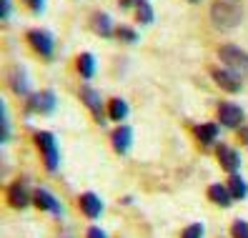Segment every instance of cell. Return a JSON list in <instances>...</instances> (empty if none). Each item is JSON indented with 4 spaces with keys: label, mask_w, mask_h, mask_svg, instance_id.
I'll list each match as a JSON object with an SVG mask.
<instances>
[{
    "label": "cell",
    "mask_w": 248,
    "mask_h": 238,
    "mask_svg": "<svg viewBox=\"0 0 248 238\" xmlns=\"http://www.w3.org/2000/svg\"><path fill=\"white\" fill-rule=\"evenodd\" d=\"M10 16V0H3V18Z\"/></svg>",
    "instance_id": "cell-28"
},
{
    "label": "cell",
    "mask_w": 248,
    "mask_h": 238,
    "mask_svg": "<svg viewBox=\"0 0 248 238\" xmlns=\"http://www.w3.org/2000/svg\"><path fill=\"white\" fill-rule=\"evenodd\" d=\"M231 233H233V238H248V223L236 221V223L231 226Z\"/></svg>",
    "instance_id": "cell-22"
},
{
    "label": "cell",
    "mask_w": 248,
    "mask_h": 238,
    "mask_svg": "<svg viewBox=\"0 0 248 238\" xmlns=\"http://www.w3.org/2000/svg\"><path fill=\"white\" fill-rule=\"evenodd\" d=\"M8 201H10L13 208H25L28 203H31V198H28V193H25V188L20 183H13L8 188Z\"/></svg>",
    "instance_id": "cell-12"
},
{
    "label": "cell",
    "mask_w": 248,
    "mask_h": 238,
    "mask_svg": "<svg viewBox=\"0 0 248 238\" xmlns=\"http://www.w3.org/2000/svg\"><path fill=\"white\" fill-rule=\"evenodd\" d=\"M228 190H231V196L233 198H246V193H248V186L246 181L238 175V173H231V181H228Z\"/></svg>",
    "instance_id": "cell-15"
},
{
    "label": "cell",
    "mask_w": 248,
    "mask_h": 238,
    "mask_svg": "<svg viewBox=\"0 0 248 238\" xmlns=\"http://www.w3.org/2000/svg\"><path fill=\"white\" fill-rule=\"evenodd\" d=\"M93 31L100 33V35H110V33H113L110 18L106 16V13H95V16H93Z\"/></svg>",
    "instance_id": "cell-17"
},
{
    "label": "cell",
    "mask_w": 248,
    "mask_h": 238,
    "mask_svg": "<svg viewBox=\"0 0 248 238\" xmlns=\"http://www.w3.org/2000/svg\"><path fill=\"white\" fill-rule=\"evenodd\" d=\"M218 118H221L223 126L236 128V126L243 123V111L238 106H233V103H221V108H218Z\"/></svg>",
    "instance_id": "cell-6"
},
{
    "label": "cell",
    "mask_w": 248,
    "mask_h": 238,
    "mask_svg": "<svg viewBox=\"0 0 248 238\" xmlns=\"http://www.w3.org/2000/svg\"><path fill=\"white\" fill-rule=\"evenodd\" d=\"M218 58L226 63L228 70H233L236 76H248V53H243L241 48L236 46H223L221 50H218Z\"/></svg>",
    "instance_id": "cell-2"
},
{
    "label": "cell",
    "mask_w": 248,
    "mask_h": 238,
    "mask_svg": "<svg viewBox=\"0 0 248 238\" xmlns=\"http://www.w3.org/2000/svg\"><path fill=\"white\" fill-rule=\"evenodd\" d=\"M243 18V13L236 3H231V0H216V3L211 5V20L216 28H223V31H228V28H236Z\"/></svg>",
    "instance_id": "cell-1"
},
{
    "label": "cell",
    "mask_w": 248,
    "mask_h": 238,
    "mask_svg": "<svg viewBox=\"0 0 248 238\" xmlns=\"http://www.w3.org/2000/svg\"><path fill=\"white\" fill-rule=\"evenodd\" d=\"M108 113H110L113 121H123V118L128 115V106H125V100H121V98H113V100H110V108H108Z\"/></svg>",
    "instance_id": "cell-20"
},
{
    "label": "cell",
    "mask_w": 248,
    "mask_h": 238,
    "mask_svg": "<svg viewBox=\"0 0 248 238\" xmlns=\"http://www.w3.org/2000/svg\"><path fill=\"white\" fill-rule=\"evenodd\" d=\"M183 238H203V226H201V223L188 226V228L183 231Z\"/></svg>",
    "instance_id": "cell-23"
},
{
    "label": "cell",
    "mask_w": 248,
    "mask_h": 238,
    "mask_svg": "<svg viewBox=\"0 0 248 238\" xmlns=\"http://www.w3.org/2000/svg\"><path fill=\"white\" fill-rule=\"evenodd\" d=\"M33 203L38 206V208H43V211H53V213H61L63 208H61V203H58L48 190H35V196H33Z\"/></svg>",
    "instance_id": "cell-11"
},
{
    "label": "cell",
    "mask_w": 248,
    "mask_h": 238,
    "mask_svg": "<svg viewBox=\"0 0 248 238\" xmlns=\"http://www.w3.org/2000/svg\"><path fill=\"white\" fill-rule=\"evenodd\" d=\"M25 3L31 5V8L35 10V13H40V10H43V0H25Z\"/></svg>",
    "instance_id": "cell-26"
},
{
    "label": "cell",
    "mask_w": 248,
    "mask_h": 238,
    "mask_svg": "<svg viewBox=\"0 0 248 238\" xmlns=\"http://www.w3.org/2000/svg\"><path fill=\"white\" fill-rule=\"evenodd\" d=\"M115 33H118V38H121V40H125V43H133V40H136V33L130 31V28H118Z\"/></svg>",
    "instance_id": "cell-24"
},
{
    "label": "cell",
    "mask_w": 248,
    "mask_h": 238,
    "mask_svg": "<svg viewBox=\"0 0 248 238\" xmlns=\"http://www.w3.org/2000/svg\"><path fill=\"white\" fill-rule=\"evenodd\" d=\"M118 3H121V8H130V5H138L140 0H118Z\"/></svg>",
    "instance_id": "cell-27"
},
{
    "label": "cell",
    "mask_w": 248,
    "mask_h": 238,
    "mask_svg": "<svg viewBox=\"0 0 248 238\" xmlns=\"http://www.w3.org/2000/svg\"><path fill=\"white\" fill-rule=\"evenodd\" d=\"M211 76H213V80L218 85L223 88V91H228V93H238L241 91V76H236L233 70H228V68H213Z\"/></svg>",
    "instance_id": "cell-4"
},
{
    "label": "cell",
    "mask_w": 248,
    "mask_h": 238,
    "mask_svg": "<svg viewBox=\"0 0 248 238\" xmlns=\"http://www.w3.org/2000/svg\"><path fill=\"white\" fill-rule=\"evenodd\" d=\"M138 20L140 23H153V8L148 5V0H140L138 3Z\"/></svg>",
    "instance_id": "cell-21"
},
{
    "label": "cell",
    "mask_w": 248,
    "mask_h": 238,
    "mask_svg": "<svg viewBox=\"0 0 248 238\" xmlns=\"http://www.w3.org/2000/svg\"><path fill=\"white\" fill-rule=\"evenodd\" d=\"M78 68H80V76L83 78H93V70H95V61L91 53H83L78 58Z\"/></svg>",
    "instance_id": "cell-18"
},
{
    "label": "cell",
    "mask_w": 248,
    "mask_h": 238,
    "mask_svg": "<svg viewBox=\"0 0 248 238\" xmlns=\"http://www.w3.org/2000/svg\"><path fill=\"white\" fill-rule=\"evenodd\" d=\"M196 136L201 138V143H213L218 138V128L213 123H206V126H198L196 128Z\"/></svg>",
    "instance_id": "cell-19"
},
{
    "label": "cell",
    "mask_w": 248,
    "mask_h": 238,
    "mask_svg": "<svg viewBox=\"0 0 248 238\" xmlns=\"http://www.w3.org/2000/svg\"><path fill=\"white\" fill-rule=\"evenodd\" d=\"M80 100L91 108V113L95 115L98 123L106 121V118H103V103H100V93H98V91H93V88H88V85L80 88Z\"/></svg>",
    "instance_id": "cell-5"
},
{
    "label": "cell",
    "mask_w": 248,
    "mask_h": 238,
    "mask_svg": "<svg viewBox=\"0 0 248 238\" xmlns=\"http://www.w3.org/2000/svg\"><path fill=\"white\" fill-rule=\"evenodd\" d=\"M80 208H83V213L88 218H98L100 211H103V203H100V198L95 196V193H83L80 196Z\"/></svg>",
    "instance_id": "cell-10"
},
{
    "label": "cell",
    "mask_w": 248,
    "mask_h": 238,
    "mask_svg": "<svg viewBox=\"0 0 248 238\" xmlns=\"http://www.w3.org/2000/svg\"><path fill=\"white\" fill-rule=\"evenodd\" d=\"M88 238H108V236H106L103 231H100V228H95V226H93V228H88Z\"/></svg>",
    "instance_id": "cell-25"
},
{
    "label": "cell",
    "mask_w": 248,
    "mask_h": 238,
    "mask_svg": "<svg viewBox=\"0 0 248 238\" xmlns=\"http://www.w3.org/2000/svg\"><path fill=\"white\" fill-rule=\"evenodd\" d=\"M218 160H221V168H226L228 173H236L241 166V156L233 151L231 145H221L218 148Z\"/></svg>",
    "instance_id": "cell-8"
},
{
    "label": "cell",
    "mask_w": 248,
    "mask_h": 238,
    "mask_svg": "<svg viewBox=\"0 0 248 238\" xmlns=\"http://www.w3.org/2000/svg\"><path fill=\"white\" fill-rule=\"evenodd\" d=\"M191 3H201V0H191Z\"/></svg>",
    "instance_id": "cell-29"
},
{
    "label": "cell",
    "mask_w": 248,
    "mask_h": 238,
    "mask_svg": "<svg viewBox=\"0 0 248 238\" xmlns=\"http://www.w3.org/2000/svg\"><path fill=\"white\" fill-rule=\"evenodd\" d=\"M55 108V95L53 91H43L38 95L31 98V111H38V113H50Z\"/></svg>",
    "instance_id": "cell-9"
},
{
    "label": "cell",
    "mask_w": 248,
    "mask_h": 238,
    "mask_svg": "<svg viewBox=\"0 0 248 238\" xmlns=\"http://www.w3.org/2000/svg\"><path fill=\"white\" fill-rule=\"evenodd\" d=\"M208 198L213 201V203H218V206H231V201H233V196H231V190L226 188V186H221V183H213L211 188H208Z\"/></svg>",
    "instance_id": "cell-13"
},
{
    "label": "cell",
    "mask_w": 248,
    "mask_h": 238,
    "mask_svg": "<svg viewBox=\"0 0 248 238\" xmlns=\"http://www.w3.org/2000/svg\"><path fill=\"white\" fill-rule=\"evenodd\" d=\"M28 40H31V46L38 53H43V55L53 53V38H50V33H46V31H31V33H28Z\"/></svg>",
    "instance_id": "cell-7"
},
{
    "label": "cell",
    "mask_w": 248,
    "mask_h": 238,
    "mask_svg": "<svg viewBox=\"0 0 248 238\" xmlns=\"http://www.w3.org/2000/svg\"><path fill=\"white\" fill-rule=\"evenodd\" d=\"M130 136H133V130L130 128H125V126H121L118 130L113 133V148L118 153H125L128 148H130Z\"/></svg>",
    "instance_id": "cell-14"
},
{
    "label": "cell",
    "mask_w": 248,
    "mask_h": 238,
    "mask_svg": "<svg viewBox=\"0 0 248 238\" xmlns=\"http://www.w3.org/2000/svg\"><path fill=\"white\" fill-rule=\"evenodd\" d=\"M10 85H13V91H16L18 95H25V93H28L25 73H23L20 68H13V70H10Z\"/></svg>",
    "instance_id": "cell-16"
},
{
    "label": "cell",
    "mask_w": 248,
    "mask_h": 238,
    "mask_svg": "<svg viewBox=\"0 0 248 238\" xmlns=\"http://www.w3.org/2000/svg\"><path fill=\"white\" fill-rule=\"evenodd\" d=\"M35 143L40 145L48 171H55V168H58V148H55V138L50 136L48 130H40V133H35Z\"/></svg>",
    "instance_id": "cell-3"
}]
</instances>
